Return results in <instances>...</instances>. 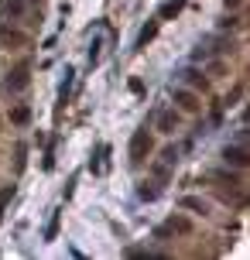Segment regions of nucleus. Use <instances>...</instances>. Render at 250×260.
<instances>
[{
	"label": "nucleus",
	"instance_id": "f257e3e1",
	"mask_svg": "<svg viewBox=\"0 0 250 260\" xmlns=\"http://www.w3.org/2000/svg\"><path fill=\"white\" fill-rule=\"evenodd\" d=\"M151 154V134L147 130H137L131 137V161H144Z\"/></svg>",
	"mask_w": 250,
	"mask_h": 260
},
{
	"label": "nucleus",
	"instance_id": "f03ea898",
	"mask_svg": "<svg viewBox=\"0 0 250 260\" xmlns=\"http://www.w3.org/2000/svg\"><path fill=\"white\" fill-rule=\"evenodd\" d=\"M223 161L226 165H233V168H247V151L243 147H223Z\"/></svg>",
	"mask_w": 250,
	"mask_h": 260
},
{
	"label": "nucleus",
	"instance_id": "7ed1b4c3",
	"mask_svg": "<svg viewBox=\"0 0 250 260\" xmlns=\"http://www.w3.org/2000/svg\"><path fill=\"white\" fill-rule=\"evenodd\" d=\"M175 103L182 106L185 113H196V110H199V100H196L189 89H175Z\"/></svg>",
	"mask_w": 250,
	"mask_h": 260
},
{
	"label": "nucleus",
	"instance_id": "20e7f679",
	"mask_svg": "<svg viewBox=\"0 0 250 260\" xmlns=\"http://www.w3.org/2000/svg\"><path fill=\"white\" fill-rule=\"evenodd\" d=\"M158 127H161V134H175V130H178V113H175V110H165L161 120H158Z\"/></svg>",
	"mask_w": 250,
	"mask_h": 260
},
{
	"label": "nucleus",
	"instance_id": "39448f33",
	"mask_svg": "<svg viewBox=\"0 0 250 260\" xmlns=\"http://www.w3.org/2000/svg\"><path fill=\"white\" fill-rule=\"evenodd\" d=\"M154 35H158V21H151V24L141 31V38H137V48H147V41L154 38Z\"/></svg>",
	"mask_w": 250,
	"mask_h": 260
},
{
	"label": "nucleus",
	"instance_id": "423d86ee",
	"mask_svg": "<svg viewBox=\"0 0 250 260\" xmlns=\"http://www.w3.org/2000/svg\"><path fill=\"white\" fill-rule=\"evenodd\" d=\"M192 230V222L185 219V216H175V219L168 222V233H189Z\"/></svg>",
	"mask_w": 250,
	"mask_h": 260
},
{
	"label": "nucleus",
	"instance_id": "0eeeda50",
	"mask_svg": "<svg viewBox=\"0 0 250 260\" xmlns=\"http://www.w3.org/2000/svg\"><path fill=\"white\" fill-rule=\"evenodd\" d=\"M58 216H62V212L55 209L52 219H48V226H45V240H55V236H58Z\"/></svg>",
	"mask_w": 250,
	"mask_h": 260
},
{
	"label": "nucleus",
	"instance_id": "6e6552de",
	"mask_svg": "<svg viewBox=\"0 0 250 260\" xmlns=\"http://www.w3.org/2000/svg\"><path fill=\"white\" fill-rule=\"evenodd\" d=\"M182 206L185 209H196V212H202V216H206V202H202V199H196V195H185Z\"/></svg>",
	"mask_w": 250,
	"mask_h": 260
},
{
	"label": "nucleus",
	"instance_id": "1a4fd4ad",
	"mask_svg": "<svg viewBox=\"0 0 250 260\" xmlns=\"http://www.w3.org/2000/svg\"><path fill=\"white\" fill-rule=\"evenodd\" d=\"M185 7V0H168L165 7H161V17H175V14Z\"/></svg>",
	"mask_w": 250,
	"mask_h": 260
},
{
	"label": "nucleus",
	"instance_id": "9d476101",
	"mask_svg": "<svg viewBox=\"0 0 250 260\" xmlns=\"http://www.w3.org/2000/svg\"><path fill=\"white\" fill-rule=\"evenodd\" d=\"M11 120H14V123H27V120H31V110H27V106H14Z\"/></svg>",
	"mask_w": 250,
	"mask_h": 260
},
{
	"label": "nucleus",
	"instance_id": "9b49d317",
	"mask_svg": "<svg viewBox=\"0 0 250 260\" xmlns=\"http://www.w3.org/2000/svg\"><path fill=\"white\" fill-rule=\"evenodd\" d=\"M11 86H14V89H24V86H27V69H24V65H21V69H17V72H14Z\"/></svg>",
	"mask_w": 250,
	"mask_h": 260
},
{
	"label": "nucleus",
	"instance_id": "f8f14e48",
	"mask_svg": "<svg viewBox=\"0 0 250 260\" xmlns=\"http://www.w3.org/2000/svg\"><path fill=\"white\" fill-rule=\"evenodd\" d=\"M141 199H144V202H154V199H158V188H154L151 182H144L141 185Z\"/></svg>",
	"mask_w": 250,
	"mask_h": 260
},
{
	"label": "nucleus",
	"instance_id": "ddd939ff",
	"mask_svg": "<svg viewBox=\"0 0 250 260\" xmlns=\"http://www.w3.org/2000/svg\"><path fill=\"white\" fill-rule=\"evenodd\" d=\"M185 79H189V82H192V86H206V79L199 76L196 69H189V72H185Z\"/></svg>",
	"mask_w": 250,
	"mask_h": 260
},
{
	"label": "nucleus",
	"instance_id": "4468645a",
	"mask_svg": "<svg viewBox=\"0 0 250 260\" xmlns=\"http://www.w3.org/2000/svg\"><path fill=\"white\" fill-rule=\"evenodd\" d=\"M14 199V185L11 188H4V192H0V209H7V202H11Z\"/></svg>",
	"mask_w": 250,
	"mask_h": 260
},
{
	"label": "nucleus",
	"instance_id": "2eb2a0df",
	"mask_svg": "<svg viewBox=\"0 0 250 260\" xmlns=\"http://www.w3.org/2000/svg\"><path fill=\"white\" fill-rule=\"evenodd\" d=\"M161 161H165V165H175V161H178V154H175V147H168V151L161 154Z\"/></svg>",
	"mask_w": 250,
	"mask_h": 260
},
{
	"label": "nucleus",
	"instance_id": "dca6fc26",
	"mask_svg": "<svg viewBox=\"0 0 250 260\" xmlns=\"http://www.w3.org/2000/svg\"><path fill=\"white\" fill-rule=\"evenodd\" d=\"M127 86H131V92H137V96H141V92H144V82H141V79H131V82H127Z\"/></svg>",
	"mask_w": 250,
	"mask_h": 260
}]
</instances>
